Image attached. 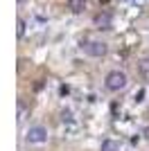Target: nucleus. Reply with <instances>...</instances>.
I'll return each mask as SVG.
<instances>
[{
    "instance_id": "9",
    "label": "nucleus",
    "mask_w": 149,
    "mask_h": 151,
    "mask_svg": "<svg viewBox=\"0 0 149 151\" xmlns=\"http://www.w3.org/2000/svg\"><path fill=\"white\" fill-rule=\"evenodd\" d=\"M142 97H145V90H140V93H136V101H142Z\"/></svg>"
},
{
    "instance_id": "1",
    "label": "nucleus",
    "mask_w": 149,
    "mask_h": 151,
    "mask_svg": "<svg viewBox=\"0 0 149 151\" xmlns=\"http://www.w3.org/2000/svg\"><path fill=\"white\" fill-rule=\"evenodd\" d=\"M127 86H129V77H127L124 70H111V72L104 77V88L108 90V93H120V90H124Z\"/></svg>"
},
{
    "instance_id": "6",
    "label": "nucleus",
    "mask_w": 149,
    "mask_h": 151,
    "mask_svg": "<svg viewBox=\"0 0 149 151\" xmlns=\"http://www.w3.org/2000/svg\"><path fill=\"white\" fill-rule=\"evenodd\" d=\"M68 9L72 14H81L86 9V0H68Z\"/></svg>"
},
{
    "instance_id": "10",
    "label": "nucleus",
    "mask_w": 149,
    "mask_h": 151,
    "mask_svg": "<svg viewBox=\"0 0 149 151\" xmlns=\"http://www.w3.org/2000/svg\"><path fill=\"white\" fill-rule=\"evenodd\" d=\"M142 133H145V138H149V126H145V131H142Z\"/></svg>"
},
{
    "instance_id": "2",
    "label": "nucleus",
    "mask_w": 149,
    "mask_h": 151,
    "mask_svg": "<svg viewBox=\"0 0 149 151\" xmlns=\"http://www.w3.org/2000/svg\"><path fill=\"white\" fill-rule=\"evenodd\" d=\"M48 138H50V131L43 124H34L25 131V142L27 145H45Z\"/></svg>"
},
{
    "instance_id": "3",
    "label": "nucleus",
    "mask_w": 149,
    "mask_h": 151,
    "mask_svg": "<svg viewBox=\"0 0 149 151\" xmlns=\"http://www.w3.org/2000/svg\"><path fill=\"white\" fill-rule=\"evenodd\" d=\"M81 50L86 52L88 57H93V59H102L106 52H108V45H106L104 41H97V38H93V41L81 43Z\"/></svg>"
},
{
    "instance_id": "4",
    "label": "nucleus",
    "mask_w": 149,
    "mask_h": 151,
    "mask_svg": "<svg viewBox=\"0 0 149 151\" xmlns=\"http://www.w3.org/2000/svg\"><path fill=\"white\" fill-rule=\"evenodd\" d=\"M93 23H95V27H97V29L106 32V29H111V27H113V16H111L108 12H99L97 16L93 18Z\"/></svg>"
},
{
    "instance_id": "7",
    "label": "nucleus",
    "mask_w": 149,
    "mask_h": 151,
    "mask_svg": "<svg viewBox=\"0 0 149 151\" xmlns=\"http://www.w3.org/2000/svg\"><path fill=\"white\" fill-rule=\"evenodd\" d=\"M138 70H140L142 75H149V59H140V61H138Z\"/></svg>"
},
{
    "instance_id": "8",
    "label": "nucleus",
    "mask_w": 149,
    "mask_h": 151,
    "mask_svg": "<svg viewBox=\"0 0 149 151\" xmlns=\"http://www.w3.org/2000/svg\"><path fill=\"white\" fill-rule=\"evenodd\" d=\"M16 34H18V38L25 34V20H23V18H18V27H16Z\"/></svg>"
},
{
    "instance_id": "5",
    "label": "nucleus",
    "mask_w": 149,
    "mask_h": 151,
    "mask_svg": "<svg viewBox=\"0 0 149 151\" xmlns=\"http://www.w3.org/2000/svg\"><path fill=\"white\" fill-rule=\"evenodd\" d=\"M99 151H122V147H120L118 140H113V138H106L102 145H99Z\"/></svg>"
}]
</instances>
